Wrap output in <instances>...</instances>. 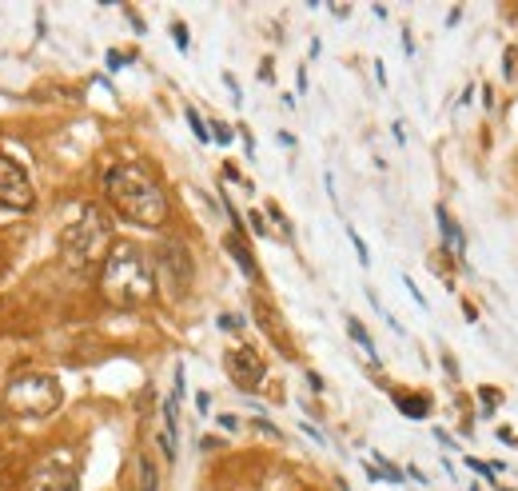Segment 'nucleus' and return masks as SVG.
<instances>
[{"label":"nucleus","instance_id":"1","mask_svg":"<svg viewBox=\"0 0 518 491\" xmlns=\"http://www.w3.org/2000/svg\"><path fill=\"white\" fill-rule=\"evenodd\" d=\"M104 196L128 224L160 228L168 220V196L144 164H112L104 172Z\"/></svg>","mask_w":518,"mask_h":491},{"label":"nucleus","instance_id":"2","mask_svg":"<svg viewBox=\"0 0 518 491\" xmlns=\"http://www.w3.org/2000/svg\"><path fill=\"white\" fill-rule=\"evenodd\" d=\"M100 292L112 308H140L156 296V272L144 248L116 244L100 264Z\"/></svg>","mask_w":518,"mask_h":491},{"label":"nucleus","instance_id":"3","mask_svg":"<svg viewBox=\"0 0 518 491\" xmlns=\"http://www.w3.org/2000/svg\"><path fill=\"white\" fill-rule=\"evenodd\" d=\"M108 244H112V220L88 204L64 232H60V256L72 272H92L96 264H104L108 256Z\"/></svg>","mask_w":518,"mask_h":491},{"label":"nucleus","instance_id":"4","mask_svg":"<svg viewBox=\"0 0 518 491\" xmlns=\"http://www.w3.org/2000/svg\"><path fill=\"white\" fill-rule=\"evenodd\" d=\"M60 400H64V392L52 376H16L4 392L8 412L20 420H48L60 408Z\"/></svg>","mask_w":518,"mask_h":491},{"label":"nucleus","instance_id":"5","mask_svg":"<svg viewBox=\"0 0 518 491\" xmlns=\"http://www.w3.org/2000/svg\"><path fill=\"white\" fill-rule=\"evenodd\" d=\"M156 284H164L168 300H184L192 292V280H196V268H192V256L180 240H164L156 248Z\"/></svg>","mask_w":518,"mask_h":491},{"label":"nucleus","instance_id":"6","mask_svg":"<svg viewBox=\"0 0 518 491\" xmlns=\"http://www.w3.org/2000/svg\"><path fill=\"white\" fill-rule=\"evenodd\" d=\"M0 204L4 208H16V212H28L36 204V192H32L28 172L16 160H8V156H0Z\"/></svg>","mask_w":518,"mask_h":491},{"label":"nucleus","instance_id":"7","mask_svg":"<svg viewBox=\"0 0 518 491\" xmlns=\"http://www.w3.org/2000/svg\"><path fill=\"white\" fill-rule=\"evenodd\" d=\"M228 372H232L236 388L256 392L259 384H263V372H267V368H263L256 348H232V352H228Z\"/></svg>","mask_w":518,"mask_h":491},{"label":"nucleus","instance_id":"8","mask_svg":"<svg viewBox=\"0 0 518 491\" xmlns=\"http://www.w3.org/2000/svg\"><path fill=\"white\" fill-rule=\"evenodd\" d=\"M28 491H80V480H76V472H72L68 464L52 460V464H40V468L32 472Z\"/></svg>","mask_w":518,"mask_h":491},{"label":"nucleus","instance_id":"9","mask_svg":"<svg viewBox=\"0 0 518 491\" xmlns=\"http://www.w3.org/2000/svg\"><path fill=\"white\" fill-rule=\"evenodd\" d=\"M435 216H439V232H443V240H447V244H451V248H455V252L463 256V248H467V240H463V232L455 228V220H451V212H447V208L439 204V208H435Z\"/></svg>","mask_w":518,"mask_h":491},{"label":"nucleus","instance_id":"10","mask_svg":"<svg viewBox=\"0 0 518 491\" xmlns=\"http://www.w3.org/2000/svg\"><path fill=\"white\" fill-rule=\"evenodd\" d=\"M395 404L403 408V416H411V420H423L427 416V408H431V400L427 396H395Z\"/></svg>","mask_w":518,"mask_h":491},{"label":"nucleus","instance_id":"11","mask_svg":"<svg viewBox=\"0 0 518 491\" xmlns=\"http://www.w3.org/2000/svg\"><path fill=\"white\" fill-rule=\"evenodd\" d=\"M228 252L236 256V264H240V268H244L248 276H256V260L248 256V244H244L240 236H228Z\"/></svg>","mask_w":518,"mask_h":491},{"label":"nucleus","instance_id":"12","mask_svg":"<svg viewBox=\"0 0 518 491\" xmlns=\"http://www.w3.org/2000/svg\"><path fill=\"white\" fill-rule=\"evenodd\" d=\"M140 491H160V472H156L152 456H140Z\"/></svg>","mask_w":518,"mask_h":491},{"label":"nucleus","instance_id":"13","mask_svg":"<svg viewBox=\"0 0 518 491\" xmlns=\"http://www.w3.org/2000/svg\"><path fill=\"white\" fill-rule=\"evenodd\" d=\"M347 332H351V340H355V344H359V348H363V352H367V356H371V360H375V344H371V336H367V332H363V324H359V320H351V316H347Z\"/></svg>","mask_w":518,"mask_h":491},{"label":"nucleus","instance_id":"14","mask_svg":"<svg viewBox=\"0 0 518 491\" xmlns=\"http://www.w3.org/2000/svg\"><path fill=\"white\" fill-rule=\"evenodd\" d=\"M347 236H351V244H355V252H359V264L367 268V264H371V252H367V244H363V236H359L355 228H347Z\"/></svg>","mask_w":518,"mask_h":491},{"label":"nucleus","instance_id":"15","mask_svg":"<svg viewBox=\"0 0 518 491\" xmlns=\"http://www.w3.org/2000/svg\"><path fill=\"white\" fill-rule=\"evenodd\" d=\"M188 124H192V132H196L200 140H208V136H212V132L204 128V120H200V112H196V108H188Z\"/></svg>","mask_w":518,"mask_h":491},{"label":"nucleus","instance_id":"16","mask_svg":"<svg viewBox=\"0 0 518 491\" xmlns=\"http://www.w3.org/2000/svg\"><path fill=\"white\" fill-rule=\"evenodd\" d=\"M172 40H176V44H180V48H184V52H188V44H192V40H188V28H184V24H180V20H176V24H172Z\"/></svg>","mask_w":518,"mask_h":491},{"label":"nucleus","instance_id":"17","mask_svg":"<svg viewBox=\"0 0 518 491\" xmlns=\"http://www.w3.org/2000/svg\"><path fill=\"white\" fill-rule=\"evenodd\" d=\"M467 464H471V468H475V472H479V476H491V472H495V464H483V460H475V456H471V460H467Z\"/></svg>","mask_w":518,"mask_h":491},{"label":"nucleus","instance_id":"18","mask_svg":"<svg viewBox=\"0 0 518 491\" xmlns=\"http://www.w3.org/2000/svg\"><path fill=\"white\" fill-rule=\"evenodd\" d=\"M212 136H216L220 144H228V140H232V128H224V124H216V128H212Z\"/></svg>","mask_w":518,"mask_h":491},{"label":"nucleus","instance_id":"19","mask_svg":"<svg viewBox=\"0 0 518 491\" xmlns=\"http://www.w3.org/2000/svg\"><path fill=\"white\" fill-rule=\"evenodd\" d=\"M196 404H200V412H208V408H212V396H208V392H200V396H196Z\"/></svg>","mask_w":518,"mask_h":491},{"label":"nucleus","instance_id":"20","mask_svg":"<svg viewBox=\"0 0 518 491\" xmlns=\"http://www.w3.org/2000/svg\"><path fill=\"white\" fill-rule=\"evenodd\" d=\"M252 228H256V236H267V228H263V220H259L256 212H252Z\"/></svg>","mask_w":518,"mask_h":491}]
</instances>
